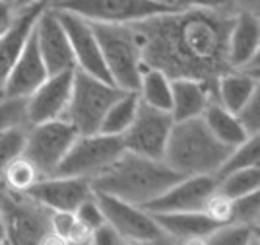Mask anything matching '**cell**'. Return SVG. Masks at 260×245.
I'll list each match as a JSON object with an SVG mask.
<instances>
[{"label":"cell","instance_id":"6da1fadb","mask_svg":"<svg viewBox=\"0 0 260 245\" xmlns=\"http://www.w3.org/2000/svg\"><path fill=\"white\" fill-rule=\"evenodd\" d=\"M233 14L175 8L130 25L140 39L146 66L159 68L169 78L214 82L229 68L228 35Z\"/></svg>","mask_w":260,"mask_h":245},{"label":"cell","instance_id":"7a4b0ae2","mask_svg":"<svg viewBox=\"0 0 260 245\" xmlns=\"http://www.w3.org/2000/svg\"><path fill=\"white\" fill-rule=\"evenodd\" d=\"M183 175L165 160H153L124 150L117 160L91 179L93 191L144 206Z\"/></svg>","mask_w":260,"mask_h":245},{"label":"cell","instance_id":"3957f363","mask_svg":"<svg viewBox=\"0 0 260 245\" xmlns=\"http://www.w3.org/2000/svg\"><path fill=\"white\" fill-rule=\"evenodd\" d=\"M229 146L210 132L202 117L175 121L163 160L181 175H216Z\"/></svg>","mask_w":260,"mask_h":245},{"label":"cell","instance_id":"277c9868","mask_svg":"<svg viewBox=\"0 0 260 245\" xmlns=\"http://www.w3.org/2000/svg\"><path fill=\"white\" fill-rule=\"evenodd\" d=\"M91 28L98 37L109 80L122 92H138L146 64L134 28L119 23H91Z\"/></svg>","mask_w":260,"mask_h":245},{"label":"cell","instance_id":"5b68a950","mask_svg":"<svg viewBox=\"0 0 260 245\" xmlns=\"http://www.w3.org/2000/svg\"><path fill=\"white\" fill-rule=\"evenodd\" d=\"M122 94L113 82L91 76L74 68L72 72V92L62 119H66L78 134L98 132L109 105Z\"/></svg>","mask_w":260,"mask_h":245},{"label":"cell","instance_id":"8992f818","mask_svg":"<svg viewBox=\"0 0 260 245\" xmlns=\"http://www.w3.org/2000/svg\"><path fill=\"white\" fill-rule=\"evenodd\" d=\"M0 218L6 228L8 243H45L51 234V210L35 203L22 191H14L0 181Z\"/></svg>","mask_w":260,"mask_h":245},{"label":"cell","instance_id":"52a82bcc","mask_svg":"<svg viewBox=\"0 0 260 245\" xmlns=\"http://www.w3.org/2000/svg\"><path fill=\"white\" fill-rule=\"evenodd\" d=\"M122 152L124 144L120 137L103 134V132L78 134L54 175L86 177L91 181L95 175L107 170Z\"/></svg>","mask_w":260,"mask_h":245},{"label":"cell","instance_id":"ba28073f","mask_svg":"<svg viewBox=\"0 0 260 245\" xmlns=\"http://www.w3.org/2000/svg\"><path fill=\"white\" fill-rule=\"evenodd\" d=\"M56 8H64L82 16L91 23H119L130 25L179 6L159 0H56Z\"/></svg>","mask_w":260,"mask_h":245},{"label":"cell","instance_id":"9c48e42d","mask_svg":"<svg viewBox=\"0 0 260 245\" xmlns=\"http://www.w3.org/2000/svg\"><path fill=\"white\" fill-rule=\"evenodd\" d=\"M76 137V128L66 119L29 125L23 144V156L37 168L41 177L54 175Z\"/></svg>","mask_w":260,"mask_h":245},{"label":"cell","instance_id":"30bf717a","mask_svg":"<svg viewBox=\"0 0 260 245\" xmlns=\"http://www.w3.org/2000/svg\"><path fill=\"white\" fill-rule=\"evenodd\" d=\"M93 193L105 214V220L119 232L124 243H171L159 224L144 206L126 203L122 199L111 197L105 193Z\"/></svg>","mask_w":260,"mask_h":245},{"label":"cell","instance_id":"8fae6325","mask_svg":"<svg viewBox=\"0 0 260 245\" xmlns=\"http://www.w3.org/2000/svg\"><path fill=\"white\" fill-rule=\"evenodd\" d=\"M173 123L175 121L169 111H161L140 101L134 121L120 137L124 150L153 160H163Z\"/></svg>","mask_w":260,"mask_h":245},{"label":"cell","instance_id":"7c38bea8","mask_svg":"<svg viewBox=\"0 0 260 245\" xmlns=\"http://www.w3.org/2000/svg\"><path fill=\"white\" fill-rule=\"evenodd\" d=\"M33 33L49 74H58V72L76 68L68 33L58 18V12L53 6V2L45 6L43 12L37 16Z\"/></svg>","mask_w":260,"mask_h":245},{"label":"cell","instance_id":"4fadbf2b","mask_svg":"<svg viewBox=\"0 0 260 245\" xmlns=\"http://www.w3.org/2000/svg\"><path fill=\"white\" fill-rule=\"evenodd\" d=\"M23 193L51 212H56V210L74 212L78 204L86 201L93 193V187H91V181L86 177L47 175V177H39Z\"/></svg>","mask_w":260,"mask_h":245},{"label":"cell","instance_id":"5bb4252c","mask_svg":"<svg viewBox=\"0 0 260 245\" xmlns=\"http://www.w3.org/2000/svg\"><path fill=\"white\" fill-rule=\"evenodd\" d=\"M216 175H183L169 189L144 204L148 212H186L204 210L208 197L216 191Z\"/></svg>","mask_w":260,"mask_h":245},{"label":"cell","instance_id":"9a60e30c","mask_svg":"<svg viewBox=\"0 0 260 245\" xmlns=\"http://www.w3.org/2000/svg\"><path fill=\"white\" fill-rule=\"evenodd\" d=\"M56 12H58V18H60L66 33H68L76 68L84 70L87 74L98 76V78H103V80L111 82L107 74V68H105V63H103V57H101L98 37L93 33L91 23L87 20H84L82 16H78V14H74V12L70 10H64V8H56Z\"/></svg>","mask_w":260,"mask_h":245},{"label":"cell","instance_id":"2e32d148","mask_svg":"<svg viewBox=\"0 0 260 245\" xmlns=\"http://www.w3.org/2000/svg\"><path fill=\"white\" fill-rule=\"evenodd\" d=\"M72 72L74 70L49 74L43 84L25 97L27 125L62 119L70 99V92H72Z\"/></svg>","mask_w":260,"mask_h":245},{"label":"cell","instance_id":"e0dca14e","mask_svg":"<svg viewBox=\"0 0 260 245\" xmlns=\"http://www.w3.org/2000/svg\"><path fill=\"white\" fill-rule=\"evenodd\" d=\"M49 76V70L43 63V57L39 53V47L35 41V33H29L27 41L22 47L16 63L12 66L10 74L4 84V97H25L37 90Z\"/></svg>","mask_w":260,"mask_h":245},{"label":"cell","instance_id":"ac0fdd59","mask_svg":"<svg viewBox=\"0 0 260 245\" xmlns=\"http://www.w3.org/2000/svg\"><path fill=\"white\" fill-rule=\"evenodd\" d=\"M53 0H39L35 4H29L25 8L16 10V18L8 28V32L0 35V97H4V84L10 74L12 66L16 63L18 55L25 45L37 16L43 12L45 6H49Z\"/></svg>","mask_w":260,"mask_h":245},{"label":"cell","instance_id":"d6986e66","mask_svg":"<svg viewBox=\"0 0 260 245\" xmlns=\"http://www.w3.org/2000/svg\"><path fill=\"white\" fill-rule=\"evenodd\" d=\"M171 243H204L219 222L212 220L204 210L186 212H150Z\"/></svg>","mask_w":260,"mask_h":245},{"label":"cell","instance_id":"ffe728a7","mask_svg":"<svg viewBox=\"0 0 260 245\" xmlns=\"http://www.w3.org/2000/svg\"><path fill=\"white\" fill-rule=\"evenodd\" d=\"M260 53V20L252 12H235L228 35L229 68H243Z\"/></svg>","mask_w":260,"mask_h":245},{"label":"cell","instance_id":"44dd1931","mask_svg":"<svg viewBox=\"0 0 260 245\" xmlns=\"http://www.w3.org/2000/svg\"><path fill=\"white\" fill-rule=\"evenodd\" d=\"M214 99V82L198 78H171V117L173 121L196 119Z\"/></svg>","mask_w":260,"mask_h":245},{"label":"cell","instance_id":"7402d4cb","mask_svg":"<svg viewBox=\"0 0 260 245\" xmlns=\"http://www.w3.org/2000/svg\"><path fill=\"white\" fill-rule=\"evenodd\" d=\"M256 92L258 78L239 68H228L214 80V99L231 113H237Z\"/></svg>","mask_w":260,"mask_h":245},{"label":"cell","instance_id":"603a6c76","mask_svg":"<svg viewBox=\"0 0 260 245\" xmlns=\"http://www.w3.org/2000/svg\"><path fill=\"white\" fill-rule=\"evenodd\" d=\"M200 117L206 123V127L210 128V132H212L221 144H225L229 148H233V146L241 144L243 140L249 139L247 130L239 123L237 115L231 113V111L225 109L223 105H219L216 99H212V101L208 103V107L204 109V113H202Z\"/></svg>","mask_w":260,"mask_h":245},{"label":"cell","instance_id":"cb8c5ba5","mask_svg":"<svg viewBox=\"0 0 260 245\" xmlns=\"http://www.w3.org/2000/svg\"><path fill=\"white\" fill-rule=\"evenodd\" d=\"M138 97L142 103L161 111L171 109V78L159 68L146 66L138 86Z\"/></svg>","mask_w":260,"mask_h":245},{"label":"cell","instance_id":"d4e9b609","mask_svg":"<svg viewBox=\"0 0 260 245\" xmlns=\"http://www.w3.org/2000/svg\"><path fill=\"white\" fill-rule=\"evenodd\" d=\"M140 103L138 92H122L111 105H109L105 117L99 125L98 132L103 134H113V137H122V132L130 127L134 121L136 109Z\"/></svg>","mask_w":260,"mask_h":245},{"label":"cell","instance_id":"484cf974","mask_svg":"<svg viewBox=\"0 0 260 245\" xmlns=\"http://www.w3.org/2000/svg\"><path fill=\"white\" fill-rule=\"evenodd\" d=\"M217 185L216 191L225 195L228 199H239L243 195H249L252 191L260 189V168L252 166V168H245V170H237L225 173L221 177H216Z\"/></svg>","mask_w":260,"mask_h":245},{"label":"cell","instance_id":"4316f807","mask_svg":"<svg viewBox=\"0 0 260 245\" xmlns=\"http://www.w3.org/2000/svg\"><path fill=\"white\" fill-rule=\"evenodd\" d=\"M260 164V139L258 134H250L247 140H243L241 144L233 146L229 150L228 158L219 166L216 177H221L225 173L237 170H245V168H252Z\"/></svg>","mask_w":260,"mask_h":245},{"label":"cell","instance_id":"83f0119b","mask_svg":"<svg viewBox=\"0 0 260 245\" xmlns=\"http://www.w3.org/2000/svg\"><path fill=\"white\" fill-rule=\"evenodd\" d=\"M208 245H250L258 243V226L225 222L206 237Z\"/></svg>","mask_w":260,"mask_h":245},{"label":"cell","instance_id":"f1b7e54d","mask_svg":"<svg viewBox=\"0 0 260 245\" xmlns=\"http://www.w3.org/2000/svg\"><path fill=\"white\" fill-rule=\"evenodd\" d=\"M39 177H41V173L37 171V168L22 154L20 158H16L14 161H10V166L2 173V179H0V181L4 183L6 187L14 189V191L23 193V191H27Z\"/></svg>","mask_w":260,"mask_h":245},{"label":"cell","instance_id":"f546056e","mask_svg":"<svg viewBox=\"0 0 260 245\" xmlns=\"http://www.w3.org/2000/svg\"><path fill=\"white\" fill-rule=\"evenodd\" d=\"M27 127L29 125H18V127H12L4 132H0V179H2L4 170L10 166V161H14L23 154Z\"/></svg>","mask_w":260,"mask_h":245},{"label":"cell","instance_id":"4dcf8cb0","mask_svg":"<svg viewBox=\"0 0 260 245\" xmlns=\"http://www.w3.org/2000/svg\"><path fill=\"white\" fill-rule=\"evenodd\" d=\"M237 224L258 226L260 222V193L252 191L231 201V220Z\"/></svg>","mask_w":260,"mask_h":245},{"label":"cell","instance_id":"1f68e13d","mask_svg":"<svg viewBox=\"0 0 260 245\" xmlns=\"http://www.w3.org/2000/svg\"><path fill=\"white\" fill-rule=\"evenodd\" d=\"M18 125H27L25 121V99L22 97H0V132Z\"/></svg>","mask_w":260,"mask_h":245},{"label":"cell","instance_id":"d6a6232c","mask_svg":"<svg viewBox=\"0 0 260 245\" xmlns=\"http://www.w3.org/2000/svg\"><path fill=\"white\" fill-rule=\"evenodd\" d=\"M74 216L78 218V222L82 226H86L89 232H93L95 228L105 222V214L99 206L98 199H95V193H91L86 201L78 204V208L74 210Z\"/></svg>","mask_w":260,"mask_h":245},{"label":"cell","instance_id":"836d02e7","mask_svg":"<svg viewBox=\"0 0 260 245\" xmlns=\"http://www.w3.org/2000/svg\"><path fill=\"white\" fill-rule=\"evenodd\" d=\"M239 123L243 125V128L247 130V134H258L260 128V92H256L250 97L245 105L239 109L237 113Z\"/></svg>","mask_w":260,"mask_h":245},{"label":"cell","instance_id":"e575fe53","mask_svg":"<svg viewBox=\"0 0 260 245\" xmlns=\"http://www.w3.org/2000/svg\"><path fill=\"white\" fill-rule=\"evenodd\" d=\"M204 212L212 220H216L219 224H225V222L231 220V199H228L219 191H214L208 197L206 204H204Z\"/></svg>","mask_w":260,"mask_h":245},{"label":"cell","instance_id":"d590c367","mask_svg":"<svg viewBox=\"0 0 260 245\" xmlns=\"http://www.w3.org/2000/svg\"><path fill=\"white\" fill-rule=\"evenodd\" d=\"M179 8H206L217 12H235V0H175Z\"/></svg>","mask_w":260,"mask_h":245},{"label":"cell","instance_id":"8d00e7d4","mask_svg":"<svg viewBox=\"0 0 260 245\" xmlns=\"http://www.w3.org/2000/svg\"><path fill=\"white\" fill-rule=\"evenodd\" d=\"M91 243H95V245H120V243H124V241H122V237L119 235V232H117V230H115V228L105 220L99 228H95V230L91 232Z\"/></svg>","mask_w":260,"mask_h":245},{"label":"cell","instance_id":"74e56055","mask_svg":"<svg viewBox=\"0 0 260 245\" xmlns=\"http://www.w3.org/2000/svg\"><path fill=\"white\" fill-rule=\"evenodd\" d=\"M14 18H16V8L6 4V2H0V35H4L8 32Z\"/></svg>","mask_w":260,"mask_h":245},{"label":"cell","instance_id":"f35d334b","mask_svg":"<svg viewBox=\"0 0 260 245\" xmlns=\"http://www.w3.org/2000/svg\"><path fill=\"white\" fill-rule=\"evenodd\" d=\"M260 0H235V12H252L258 14Z\"/></svg>","mask_w":260,"mask_h":245},{"label":"cell","instance_id":"ab89813d","mask_svg":"<svg viewBox=\"0 0 260 245\" xmlns=\"http://www.w3.org/2000/svg\"><path fill=\"white\" fill-rule=\"evenodd\" d=\"M0 243H8V237H6V228H4L2 218H0Z\"/></svg>","mask_w":260,"mask_h":245},{"label":"cell","instance_id":"60d3db41","mask_svg":"<svg viewBox=\"0 0 260 245\" xmlns=\"http://www.w3.org/2000/svg\"><path fill=\"white\" fill-rule=\"evenodd\" d=\"M35 2H39V0H16V10L18 8H25L29 4H35Z\"/></svg>","mask_w":260,"mask_h":245},{"label":"cell","instance_id":"b9f144b4","mask_svg":"<svg viewBox=\"0 0 260 245\" xmlns=\"http://www.w3.org/2000/svg\"><path fill=\"white\" fill-rule=\"evenodd\" d=\"M0 2H6V4H10V6L16 8V0H0Z\"/></svg>","mask_w":260,"mask_h":245},{"label":"cell","instance_id":"7bdbcfd3","mask_svg":"<svg viewBox=\"0 0 260 245\" xmlns=\"http://www.w3.org/2000/svg\"><path fill=\"white\" fill-rule=\"evenodd\" d=\"M159 2H165V4H173V6H177V4H175V0H159Z\"/></svg>","mask_w":260,"mask_h":245}]
</instances>
